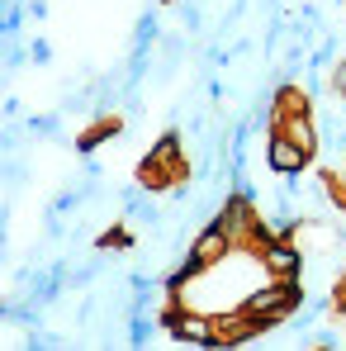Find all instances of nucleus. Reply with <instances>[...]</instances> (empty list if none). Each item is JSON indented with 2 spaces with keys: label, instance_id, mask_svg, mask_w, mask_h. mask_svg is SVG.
Segmentation results:
<instances>
[{
  "label": "nucleus",
  "instance_id": "1",
  "mask_svg": "<svg viewBox=\"0 0 346 351\" xmlns=\"http://www.w3.org/2000/svg\"><path fill=\"white\" fill-rule=\"evenodd\" d=\"M294 304H299V285H294V280H271L266 290H256V294L242 299V308H247L251 318H261L266 328H275L280 318H289Z\"/></svg>",
  "mask_w": 346,
  "mask_h": 351
},
{
  "label": "nucleus",
  "instance_id": "2",
  "mask_svg": "<svg viewBox=\"0 0 346 351\" xmlns=\"http://www.w3.org/2000/svg\"><path fill=\"white\" fill-rule=\"evenodd\" d=\"M162 328L171 332L175 342L223 347V337H219V318H204V313H190V308H166V313H162Z\"/></svg>",
  "mask_w": 346,
  "mask_h": 351
},
{
  "label": "nucleus",
  "instance_id": "3",
  "mask_svg": "<svg viewBox=\"0 0 346 351\" xmlns=\"http://www.w3.org/2000/svg\"><path fill=\"white\" fill-rule=\"evenodd\" d=\"M256 256H261V266H266V276H271V280H299L304 256H299L294 237H275V242L256 247Z\"/></svg>",
  "mask_w": 346,
  "mask_h": 351
},
{
  "label": "nucleus",
  "instance_id": "4",
  "mask_svg": "<svg viewBox=\"0 0 346 351\" xmlns=\"http://www.w3.org/2000/svg\"><path fill=\"white\" fill-rule=\"evenodd\" d=\"M232 247H237V242H232V237L223 233L219 223H209L204 233L195 237V247H190V256H185V261H190L195 271H209V266H219V261H228V256H232Z\"/></svg>",
  "mask_w": 346,
  "mask_h": 351
},
{
  "label": "nucleus",
  "instance_id": "5",
  "mask_svg": "<svg viewBox=\"0 0 346 351\" xmlns=\"http://www.w3.org/2000/svg\"><path fill=\"white\" fill-rule=\"evenodd\" d=\"M266 152H271V167L280 176H299L313 162V152H304V147H299L289 133H280V128H271V147H266Z\"/></svg>",
  "mask_w": 346,
  "mask_h": 351
},
{
  "label": "nucleus",
  "instance_id": "6",
  "mask_svg": "<svg viewBox=\"0 0 346 351\" xmlns=\"http://www.w3.org/2000/svg\"><path fill=\"white\" fill-rule=\"evenodd\" d=\"M271 128H280V133H289L304 152H313L318 157V123H313V110L308 114H285V119H275Z\"/></svg>",
  "mask_w": 346,
  "mask_h": 351
},
{
  "label": "nucleus",
  "instance_id": "7",
  "mask_svg": "<svg viewBox=\"0 0 346 351\" xmlns=\"http://www.w3.org/2000/svg\"><path fill=\"white\" fill-rule=\"evenodd\" d=\"M313 105H308V95L299 90V86H280L275 90V114H271V123L275 119H285V114H308Z\"/></svg>",
  "mask_w": 346,
  "mask_h": 351
},
{
  "label": "nucleus",
  "instance_id": "8",
  "mask_svg": "<svg viewBox=\"0 0 346 351\" xmlns=\"http://www.w3.org/2000/svg\"><path fill=\"white\" fill-rule=\"evenodd\" d=\"M110 133H119V119H105L100 128H90V133H81V152H95V147H100V143H105Z\"/></svg>",
  "mask_w": 346,
  "mask_h": 351
},
{
  "label": "nucleus",
  "instance_id": "9",
  "mask_svg": "<svg viewBox=\"0 0 346 351\" xmlns=\"http://www.w3.org/2000/svg\"><path fill=\"white\" fill-rule=\"evenodd\" d=\"M332 95H337V100L346 105V58L337 62V66H332Z\"/></svg>",
  "mask_w": 346,
  "mask_h": 351
},
{
  "label": "nucleus",
  "instance_id": "10",
  "mask_svg": "<svg viewBox=\"0 0 346 351\" xmlns=\"http://www.w3.org/2000/svg\"><path fill=\"white\" fill-rule=\"evenodd\" d=\"M123 242H133V237H128V228H119V233H105V237H100V247H123Z\"/></svg>",
  "mask_w": 346,
  "mask_h": 351
}]
</instances>
